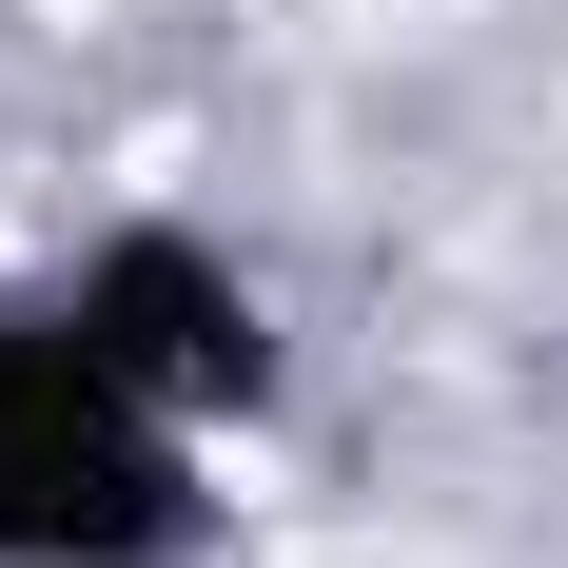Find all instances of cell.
Listing matches in <instances>:
<instances>
[{"instance_id":"1","label":"cell","mask_w":568,"mask_h":568,"mask_svg":"<svg viewBox=\"0 0 568 568\" xmlns=\"http://www.w3.org/2000/svg\"><path fill=\"white\" fill-rule=\"evenodd\" d=\"M216 432H176L59 294H0V568H196Z\"/></svg>"},{"instance_id":"2","label":"cell","mask_w":568,"mask_h":568,"mask_svg":"<svg viewBox=\"0 0 568 568\" xmlns=\"http://www.w3.org/2000/svg\"><path fill=\"white\" fill-rule=\"evenodd\" d=\"M59 314H79L176 432H216V452L294 412V314H275V275H255L235 235H196V216H99L79 255H59Z\"/></svg>"}]
</instances>
